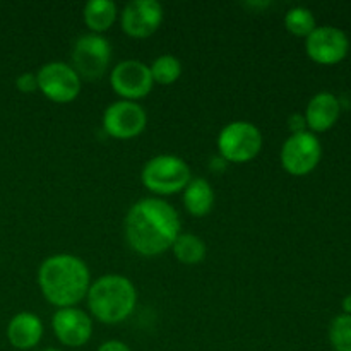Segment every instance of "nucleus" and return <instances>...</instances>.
Segmentation results:
<instances>
[{
	"instance_id": "nucleus-6",
	"label": "nucleus",
	"mask_w": 351,
	"mask_h": 351,
	"mask_svg": "<svg viewBox=\"0 0 351 351\" xmlns=\"http://www.w3.org/2000/svg\"><path fill=\"white\" fill-rule=\"evenodd\" d=\"M112 60V45L101 34L89 33L77 38L72 48V65L75 74L86 81L103 77Z\"/></svg>"
},
{
	"instance_id": "nucleus-26",
	"label": "nucleus",
	"mask_w": 351,
	"mask_h": 351,
	"mask_svg": "<svg viewBox=\"0 0 351 351\" xmlns=\"http://www.w3.org/2000/svg\"><path fill=\"white\" fill-rule=\"evenodd\" d=\"M45 351H60V350H57V348H47Z\"/></svg>"
},
{
	"instance_id": "nucleus-7",
	"label": "nucleus",
	"mask_w": 351,
	"mask_h": 351,
	"mask_svg": "<svg viewBox=\"0 0 351 351\" xmlns=\"http://www.w3.org/2000/svg\"><path fill=\"white\" fill-rule=\"evenodd\" d=\"M36 77L38 89L53 103H71L81 93V77L64 62L45 64Z\"/></svg>"
},
{
	"instance_id": "nucleus-15",
	"label": "nucleus",
	"mask_w": 351,
	"mask_h": 351,
	"mask_svg": "<svg viewBox=\"0 0 351 351\" xmlns=\"http://www.w3.org/2000/svg\"><path fill=\"white\" fill-rule=\"evenodd\" d=\"M339 110V101L332 93H319L308 101L305 110L307 127L314 132H326L338 122Z\"/></svg>"
},
{
	"instance_id": "nucleus-18",
	"label": "nucleus",
	"mask_w": 351,
	"mask_h": 351,
	"mask_svg": "<svg viewBox=\"0 0 351 351\" xmlns=\"http://www.w3.org/2000/svg\"><path fill=\"white\" fill-rule=\"evenodd\" d=\"M171 250L178 263L187 264V266H195L206 259V243L194 233H180Z\"/></svg>"
},
{
	"instance_id": "nucleus-5",
	"label": "nucleus",
	"mask_w": 351,
	"mask_h": 351,
	"mask_svg": "<svg viewBox=\"0 0 351 351\" xmlns=\"http://www.w3.org/2000/svg\"><path fill=\"white\" fill-rule=\"evenodd\" d=\"M263 147V134L254 123L232 122L218 136L219 154L228 163H247L252 161Z\"/></svg>"
},
{
	"instance_id": "nucleus-1",
	"label": "nucleus",
	"mask_w": 351,
	"mask_h": 351,
	"mask_svg": "<svg viewBox=\"0 0 351 351\" xmlns=\"http://www.w3.org/2000/svg\"><path fill=\"white\" fill-rule=\"evenodd\" d=\"M178 235H180L178 213L163 199H141L127 213V243L134 252L141 256L153 257L167 252L173 247Z\"/></svg>"
},
{
	"instance_id": "nucleus-10",
	"label": "nucleus",
	"mask_w": 351,
	"mask_h": 351,
	"mask_svg": "<svg viewBox=\"0 0 351 351\" xmlns=\"http://www.w3.org/2000/svg\"><path fill=\"white\" fill-rule=\"evenodd\" d=\"M110 82L113 91L125 101L146 98L154 86L149 67L139 60H123L115 65L110 75Z\"/></svg>"
},
{
	"instance_id": "nucleus-22",
	"label": "nucleus",
	"mask_w": 351,
	"mask_h": 351,
	"mask_svg": "<svg viewBox=\"0 0 351 351\" xmlns=\"http://www.w3.org/2000/svg\"><path fill=\"white\" fill-rule=\"evenodd\" d=\"M16 88L19 89L24 95H31L38 89V77L33 72H26V74H21L16 79Z\"/></svg>"
},
{
	"instance_id": "nucleus-2",
	"label": "nucleus",
	"mask_w": 351,
	"mask_h": 351,
	"mask_svg": "<svg viewBox=\"0 0 351 351\" xmlns=\"http://www.w3.org/2000/svg\"><path fill=\"white\" fill-rule=\"evenodd\" d=\"M38 285L48 304L58 308L75 307L91 287L89 269L81 257L57 254L41 263Z\"/></svg>"
},
{
	"instance_id": "nucleus-3",
	"label": "nucleus",
	"mask_w": 351,
	"mask_h": 351,
	"mask_svg": "<svg viewBox=\"0 0 351 351\" xmlns=\"http://www.w3.org/2000/svg\"><path fill=\"white\" fill-rule=\"evenodd\" d=\"M88 307L105 324H117L129 317L137 304V291L132 281L120 274H106L89 287Z\"/></svg>"
},
{
	"instance_id": "nucleus-8",
	"label": "nucleus",
	"mask_w": 351,
	"mask_h": 351,
	"mask_svg": "<svg viewBox=\"0 0 351 351\" xmlns=\"http://www.w3.org/2000/svg\"><path fill=\"white\" fill-rule=\"evenodd\" d=\"M322 147L317 137L312 132L305 130V132L291 134L287 141H285L283 147H281V165L285 170L291 175H307L314 170L321 161Z\"/></svg>"
},
{
	"instance_id": "nucleus-4",
	"label": "nucleus",
	"mask_w": 351,
	"mask_h": 351,
	"mask_svg": "<svg viewBox=\"0 0 351 351\" xmlns=\"http://www.w3.org/2000/svg\"><path fill=\"white\" fill-rule=\"evenodd\" d=\"M144 187L158 195H171L184 192L192 180L191 168L182 158L161 154L147 161L141 173Z\"/></svg>"
},
{
	"instance_id": "nucleus-9",
	"label": "nucleus",
	"mask_w": 351,
	"mask_h": 351,
	"mask_svg": "<svg viewBox=\"0 0 351 351\" xmlns=\"http://www.w3.org/2000/svg\"><path fill=\"white\" fill-rule=\"evenodd\" d=\"M146 123V112L136 101L120 99V101L112 103L103 113V129L113 139H134L143 134Z\"/></svg>"
},
{
	"instance_id": "nucleus-20",
	"label": "nucleus",
	"mask_w": 351,
	"mask_h": 351,
	"mask_svg": "<svg viewBox=\"0 0 351 351\" xmlns=\"http://www.w3.org/2000/svg\"><path fill=\"white\" fill-rule=\"evenodd\" d=\"M285 27L295 36L307 38L315 29L314 14L305 7H293L285 16Z\"/></svg>"
},
{
	"instance_id": "nucleus-13",
	"label": "nucleus",
	"mask_w": 351,
	"mask_h": 351,
	"mask_svg": "<svg viewBox=\"0 0 351 351\" xmlns=\"http://www.w3.org/2000/svg\"><path fill=\"white\" fill-rule=\"evenodd\" d=\"M51 328L58 341L69 348L84 346L93 335L91 317L75 307L58 308L51 319Z\"/></svg>"
},
{
	"instance_id": "nucleus-23",
	"label": "nucleus",
	"mask_w": 351,
	"mask_h": 351,
	"mask_svg": "<svg viewBox=\"0 0 351 351\" xmlns=\"http://www.w3.org/2000/svg\"><path fill=\"white\" fill-rule=\"evenodd\" d=\"M288 123H290L291 134L305 132V127H307V122H305V117L304 115H298V113L291 115L290 120H288Z\"/></svg>"
},
{
	"instance_id": "nucleus-17",
	"label": "nucleus",
	"mask_w": 351,
	"mask_h": 351,
	"mask_svg": "<svg viewBox=\"0 0 351 351\" xmlns=\"http://www.w3.org/2000/svg\"><path fill=\"white\" fill-rule=\"evenodd\" d=\"M117 21V5L112 0H91L84 7V23L95 34L105 33Z\"/></svg>"
},
{
	"instance_id": "nucleus-19",
	"label": "nucleus",
	"mask_w": 351,
	"mask_h": 351,
	"mask_svg": "<svg viewBox=\"0 0 351 351\" xmlns=\"http://www.w3.org/2000/svg\"><path fill=\"white\" fill-rule=\"evenodd\" d=\"M149 71L154 84L170 86L173 82H177L178 77H180L182 64L173 55H161V57H158L153 62Z\"/></svg>"
},
{
	"instance_id": "nucleus-14",
	"label": "nucleus",
	"mask_w": 351,
	"mask_h": 351,
	"mask_svg": "<svg viewBox=\"0 0 351 351\" xmlns=\"http://www.w3.org/2000/svg\"><path fill=\"white\" fill-rule=\"evenodd\" d=\"M43 322L33 312H19L7 326V339L17 350H31L41 341Z\"/></svg>"
},
{
	"instance_id": "nucleus-21",
	"label": "nucleus",
	"mask_w": 351,
	"mask_h": 351,
	"mask_svg": "<svg viewBox=\"0 0 351 351\" xmlns=\"http://www.w3.org/2000/svg\"><path fill=\"white\" fill-rule=\"evenodd\" d=\"M329 339L335 351H351V315H338L332 321Z\"/></svg>"
},
{
	"instance_id": "nucleus-24",
	"label": "nucleus",
	"mask_w": 351,
	"mask_h": 351,
	"mask_svg": "<svg viewBox=\"0 0 351 351\" xmlns=\"http://www.w3.org/2000/svg\"><path fill=\"white\" fill-rule=\"evenodd\" d=\"M98 351H130L129 346L122 341H117V339H112V341H106L99 346Z\"/></svg>"
},
{
	"instance_id": "nucleus-25",
	"label": "nucleus",
	"mask_w": 351,
	"mask_h": 351,
	"mask_svg": "<svg viewBox=\"0 0 351 351\" xmlns=\"http://www.w3.org/2000/svg\"><path fill=\"white\" fill-rule=\"evenodd\" d=\"M343 311L346 312V315H351V295L343 300Z\"/></svg>"
},
{
	"instance_id": "nucleus-12",
	"label": "nucleus",
	"mask_w": 351,
	"mask_h": 351,
	"mask_svg": "<svg viewBox=\"0 0 351 351\" xmlns=\"http://www.w3.org/2000/svg\"><path fill=\"white\" fill-rule=\"evenodd\" d=\"M120 23L130 38H147L163 23V7L156 0H134L123 7Z\"/></svg>"
},
{
	"instance_id": "nucleus-11",
	"label": "nucleus",
	"mask_w": 351,
	"mask_h": 351,
	"mask_svg": "<svg viewBox=\"0 0 351 351\" xmlns=\"http://www.w3.org/2000/svg\"><path fill=\"white\" fill-rule=\"evenodd\" d=\"M348 38L341 29L332 26L315 27L305 41L307 55L322 65H332L341 62L348 53Z\"/></svg>"
},
{
	"instance_id": "nucleus-16",
	"label": "nucleus",
	"mask_w": 351,
	"mask_h": 351,
	"mask_svg": "<svg viewBox=\"0 0 351 351\" xmlns=\"http://www.w3.org/2000/svg\"><path fill=\"white\" fill-rule=\"evenodd\" d=\"M213 204H215V191L211 184L204 178H192L184 189V206L187 213L202 218L211 213Z\"/></svg>"
}]
</instances>
